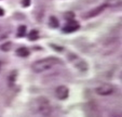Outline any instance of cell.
I'll return each mask as SVG.
<instances>
[{"instance_id":"6da1fadb","label":"cell","mask_w":122,"mask_h":117,"mask_svg":"<svg viewBox=\"0 0 122 117\" xmlns=\"http://www.w3.org/2000/svg\"><path fill=\"white\" fill-rule=\"evenodd\" d=\"M61 63L55 57H46V59H42V60L36 61L31 64V69L37 74L44 73V72L49 71L50 68H52V66H54L55 64Z\"/></svg>"},{"instance_id":"7a4b0ae2","label":"cell","mask_w":122,"mask_h":117,"mask_svg":"<svg viewBox=\"0 0 122 117\" xmlns=\"http://www.w3.org/2000/svg\"><path fill=\"white\" fill-rule=\"evenodd\" d=\"M83 112L86 117H102V112L96 102L90 101L83 105Z\"/></svg>"},{"instance_id":"3957f363","label":"cell","mask_w":122,"mask_h":117,"mask_svg":"<svg viewBox=\"0 0 122 117\" xmlns=\"http://www.w3.org/2000/svg\"><path fill=\"white\" fill-rule=\"evenodd\" d=\"M36 111L41 115H44V116L50 115L52 112L50 103L46 98H39V99L36 100Z\"/></svg>"},{"instance_id":"277c9868","label":"cell","mask_w":122,"mask_h":117,"mask_svg":"<svg viewBox=\"0 0 122 117\" xmlns=\"http://www.w3.org/2000/svg\"><path fill=\"white\" fill-rule=\"evenodd\" d=\"M113 92V87L112 85L109 84H103V85L98 86L96 88V93L99 95H109Z\"/></svg>"},{"instance_id":"5b68a950","label":"cell","mask_w":122,"mask_h":117,"mask_svg":"<svg viewBox=\"0 0 122 117\" xmlns=\"http://www.w3.org/2000/svg\"><path fill=\"white\" fill-rule=\"evenodd\" d=\"M70 57H72V59H69V60L74 63L77 68H79L80 71H86V69H88L86 63H85L84 61H82L81 59H79L77 55H70Z\"/></svg>"},{"instance_id":"8992f818","label":"cell","mask_w":122,"mask_h":117,"mask_svg":"<svg viewBox=\"0 0 122 117\" xmlns=\"http://www.w3.org/2000/svg\"><path fill=\"white\" fill-rule=\"evenodd\" d=\"M55 92H56L57 99H60V100H66L67 98H68L69 90L66 86H60V87H57Z\"/></svg>"},{"instance_id":"52a82bcc","label":"cell","mask_w":122,"mask_h":117,"mask_svg":"<svg viewBox=\"0 0 122 117\" xmlns=\"http://www.w3.org/2000/svg\"><path fill=\"white\" fill-rule=\"evenodd\" d=\"M79 29V24L77 22L74 21H69V23L63 28V32L64 33H74L75 30Z\"/></svg>"},{"instance_id":"ba28073f","label":"cell","mask_w":122,"mask_h":117,"mask_svg":"<svg viewBox=\"0 0 122 117\" xmlns=\"http://www.w3.org/2000/svg\"><path fill=\"white\" fill-rule=\"evenodd\" d=\"M106 8V6L103 5V6H99V7H96L95 9L91 10L89 13H86V15H85V18H90V17H94V16L98 15L99 13H102L103 12V10Z\"/></svg>"},{"instance_id":"9c48e42d","label":"cell","mask_w":122,"mask_h":117,"mask_svg":"<svg viewBox=\"0 0 122 117\" xmlns=\"http://www.w3.org/2000/svg\"><path fill=\"white\" fill-rule=\"evenodd\" d=\"M16 54L19 55V56L21 57H26L29 55V50L26 48H20L16 50Z\"/></svg>"},{"instance_id":"30bf717a","label":"cell","mask_w":122,"mask_h":117,"mask_svg":"<svg viewBox=\"0 0 122 117\" xmlns=\"http://www.w3.org/2000/svg\"><path fill=\"white\" fill-rule=\"evenodd\" d=\"M50 26L53 28L58 27V20L55 17V16H51L50 17Z\"/></svg>"},{"instance_id":"8fae6325","label":"cell","mask_w":122,"mask_h":117,"mask_svg":"<svg viewBox=\"0 0 122 117\" xmlns=\"http://www.w3.org/2000/svg\"><path fill=\"white\" fill-rule=\"evenodd\" d=\"M26 35V26L21 25L17 29V36L19 37H24Z\"/></svg>"},{"instance_id":"7c38bea8","label":"cell","mask_w":122,"mask_h":117,"mask_svg":"<svg viewBox=\"0 0 122 117\" xmlns=\"http://www.w3.org/2000/svg\"><path fill=\"white\" fill-rule=\"evenodd\" d=\"M38 37H39V33L37 32V30H31L29 34V39L30 40H36V39H38Z\"/></svg>"},{"instance_id":"4fadbf2b","label":"cell","mask_w":122,"mask_h":117,"mask_svg":"<svg viewBox=\"0 0 122 117\" xmlns=\"http://www.w3.org/2000/svg\"><path fill=\"white\" fill-rule=\"evenodd\" d=\"M0 48H1V50H3V51H9L10 49H11V42H7V44L2 45Z\"/></svg>"},{"instance_id":"5bb4252c","label":"cell","mask_w":122,"mask_h":117,"mask_svg":"<svg viewBox=\"0 0 122 117\" xmlns=\"http://www.w3.org/2000/svg\"><path fill=\"white\" fill-rule=\"evenodd\" d=\"M74 17H75V13H72V12H67V13L65 14V18H67L68 21H72Z\"/></svg>"},{"instance_id":"9a60e30c","label":"cell","mask_w":122,"mask_h":117,"mask_svg":"<svg viewBox=\"0 0 122 117\" xmlns=\"http://www.w3.org/2000/svg\"><path fill=\"white\" fill-rule=\"evenodd\" d=\"M22 5H23V7H29L30 0H23V1H22Z\"/></svg>"},{"instance_id":"2e32d148","label":"cell","mask_w":122,"mask_h":117,"mask_svg":"<svg viewBox=\"0 0 122 117\" xmlns=\"http://www.w3.org/2000/svg\"><path fill=\"white\" fill-rule=\"evenodd\" d=\"M110 117H121V114L118 113V112H113L112 114L110 115Z\"/></svg>"},{"instance_id":"e0dca14e","label":"cell","mask_w":122,"mask_h":117,"mask_svg":"<svg viewBox=\"0 0 122 117\" xmlns=\"http://www.w3.org/2000/svg\"><path fill=\"white\" fill-rule=\"evenodd\" d=\"M3 14H5V11H3V10L1 9V8H0V16H2Z\"/></svg>"}]
</instances>
